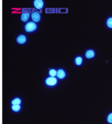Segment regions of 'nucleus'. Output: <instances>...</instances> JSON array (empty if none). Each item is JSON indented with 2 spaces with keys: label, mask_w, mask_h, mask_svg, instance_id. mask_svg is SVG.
<instances>
[{
  "label": "nucleus",
  "mask_w": 112,
  "mask_h": 124,
  "mask_svg": "<svg viewBox=\"0 0 112 124\" xmlns=\"http://www.w3.org/2000/svg\"><path fill=\"white\" fill-rule=\"evenodd\" d=\"M37 28H38V26H37L36 23H35L32 21L28 22L24 26V31L28 33L35 32L37 30Z\"/></svg>",
  "instance_id": "1"
},
{
  "label": "nucleus",
  "mask_w": 112,
  "mask_h": 124,
  "mask_svg": "<svg viewBox=\"0 0 112 124\" xmlns=\"http://www.w3.org/2000/svg\"><path fill=\"white\" fill-rule=\"evenodd\" d=\"M58 82V79L56 77H48L44 80V83L45 84V86L49 88H52V87L56 86Z\"/></svg>",
  "instance_id": "2"
},
{
  "label": "nucleus",
  "mask_w": 112,
  "mask_h": 124,
  "mask_svg": "<svg viewBox=\"0 0 112 124\" xmlns=\"http://www.w3.org/2000/svg\"><path fill=\"white\" fill-rule=\"evenodd\" d=\"M31 18L32 20V22L35 23H38L41 20V16L40 13H38L37 11H35L34 9L32 10V13L31 14Z\"/></svg>",
  "instance_id": "3"
},
{
  "label": "nucleus",
  "mask_w": 112,
  "mask_h": 124,
  "mask_svg": "<svg viewBox=\"0 0 112 124\" xmlns=\"http://www.w3.org/2000/svg\"><path fill=\"white\" fill-rule=\"evenodd\" d=\"M16 42L18 45H24L27 42V37L24 34L18 35L16 38Z\"/></svg>",
  "instance_id": "4"
},
{
  "label": "nucleus",
  "mask_w": 112,
  "mask_h": 124,
  "mask_svg": "<svg viewBox=\"0 0 112 124\" xmlns=\"http://www.w3.org/2000/svg\"><path fill=\"white\" fill-rule=\"evenodd\" d=\"M30 18V13L29 11H25L24 9L22 10V13L20 16V20L23 22H26Z\"/></svg>",
  "instance_id": "5"
},
{
  "label": "nucleus",
  "mask_w": 112,
  "mask_h": 124,
  "mask_svg": "<svg viewBox=\"0 0 112 124\" xmlns=\"http://www.w3.org/2000/svg\"><path fill=\"white\" fill-rule=\"evenodd\" d=\"M34 8L37 10H39L41 11V9H43L44 7V1L43 0H34Z\"/></svg>",
  "instance_id": "6"
},
{
  "label": "nucleus",
  "mask_w": 112,
  "mask_h": 124,
  "mask_svg": "<svg viewBox=\"0 0 112 124\" xmlns=\"http://www.w3.org/2000/svg\"><path fill=\"white\" fill-rule=\"evenodd\" d=\"M66 76V73L65 71L62 69H59L57 71V74H56V77H58L59 79H64Z\"/></svg>",
  "instance_id": "7"
},
{
  "label": "nucleus",
  "mask_w": 112,
  "mask_h": 124,
  "mask_svg": "<svg viewBox=\"0 0 112 124\" xmlns=\"http://www.w3.org/2000/svg\"><path fill=\"white\" fill-rule=\"evenodd\" d=\"M22 103V100L21 98H20L18 97H16L11 101V105H21Z\"/></svg>",
  "instance_id": "8"
},
{
  "label": "nucleus",
  "mask_w": 112,
  "mask_h": 124,
  "mask_svg": "<svg viewBox=\"0 0 112 124\" xmlns=\"http://www.w3.org/2000/svg\"><path fill=\"white\" fill-rule=\"evenodd\" d=\"M11 109L13 112L18 113L22 110V106L21 105H11Z\"/></svg>",
  "instance_id": "9"
},
{
  "label": "nucleus",
  "mask_w": 112,
  "mask_h": 124,
  "mask_svg": "<svg viewBox=\"0 0 112 124\" xmlns=\"http://www.w3.org/2000/svg\"><path fill=\"white\" fill-rule=\"evenodd\" d=\"M57 74V71L55 69H49V76L51 77H55Z\"/></svg>",
  "instance_id": "10"
},
{
  "label": "nucleus",
  "mask_w": 112,
  "mask_h": 124,
  "mask_svg": "<svg viewBox=\"0 0 112 124\" xmlns=\"http://www.w3.org/2000/svg\"><path fill=\"white\" fill-rule=\"evenodd\" d=\"M95 52L92 50H89L88 51H86V54H85V56L87 58H93L94 56H95Z\"/></svg>",
  "instance_id": "11"
},
{
  "label": "nucleus",
  "mask_w": 112,
  "mask_h": 124,
  "mask_svg": "<svg viewBox=\"0 0 112 124\" xmlns=\"http://www.w3.org/2000/svg\"><path fill=\"white\" fill-rule=\"evenodd\" d=\"M83 62V59L81 57H77L75 60V63L77 65H80Z\"/></svg>",
  "instance_id": "12"
},
{
  "label": "nucleus",
  "mask_w": 112,
  "mask_h": 124,
  "mask_svg": "<svg viewBox=\"0 0 112 124\" xmlns=\"http://www.w3.org/2000/svg\"><path fill=\"white\" fill-rule=\"evenodd\" d=\"M107 25L109 28H112V18H110L107 21Z\"/></svg>",
  "instance_id": "13"
},
{
  "label": "nucleus",
  "mask_w": 112,
  "mask_h": 124,
  "mask_svg": "<svg viewBox=\"0 0 112 124\" xmlns=\"http://www.w3.org/2000/svg\"><path fill=\"white\" fill-rule=\"evenodd\" d=\"M108 122L110 124H112V113L110 114L108 117Z\"/></svg>",
  "instance_id": "14"
}]
</instances>
